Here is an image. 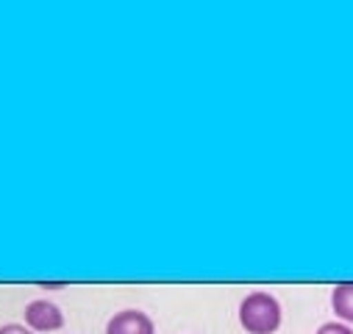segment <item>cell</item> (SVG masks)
<instances>
[{
	"label": "cell",
	"mask_w": 353,
	"mask_h": 334,
	"mask_svg": "<svg viewBox=\"0 0 353 334\" xmlns=\"http://www.w3.org/2000/svg\"><path fill=\"white\" fill-rule=\"evenodd\" d=\"M239 326L248 334H276L284 323V312H281V301L268 293V290H253L242 298L239 304Z\"/></svg>",
	"instance_id": "cell-1"
},
{
	"label": "cell",
	"mask_w": 353,
	"mask_h": 334,
	"mask_svg": "<svg viewBox=\"0 0 353 334\" xmlns=\"http://www.w3.org/2000/svg\"><path fill=\"white\" fill-rule=\"evenodd\" d=\"M23 320L34 334H50L64 328V312L50 298H34L23 309Z\"/></svg>",
	"instance_id": "cell-2"
},
{
	"label": "cell",
	"mask_w": 353,
	"mask_h": 334,
	"mask_svg": "<svg viewBox=\"0 0 353 334\" xmlns=\"http://www.w3.org/2000/svg\"><path fill=\"white\" fill-rule=\"evenodd\" d=\"M103 334H156V323L142 309H120L109 317Z\"/></svg>",
	"instance_id": "cell-3"
},
{
	"label": "cell",
	"mask_w": 353,
	"mask_h": 334,
	"mask_svg": "<svg viewBox=\"0 0 353 334\" xmlns=\"http://www.w3.org/2000/svg\"><path fill=\"white\" fill-rule=\"evenodd\" d=\"M331 309L339 323H353V282H339L331 290Z\"/></svg>",
	"instance_id": "cell-4"
},
{
	"label": "cell",
	"mask_w": 353,
	"mask_h": 334,
	"mask_svg": "<svg viewBox=\"0 0 353 334\" xmlns=\"http://www.w3.org/2000/svg\"><path fill=\"white\" fill-rule=\"evenodd\" d=\"M314 334H353V328L345 326V323H339V320H328V323H323Z\"/></svg>",
	"instance_id": "cell-5"
},
{
	"label": "cell",
	"mask_w": 353,
	"mask_h": 334,
	"mask_svg": "<svg viewBox=\"0 0 353 334\" xmlns=\"http://www.w3.org/2000/svg\"><path fill=\"white\" fill-rule=\"evenodd\" d=\"M0 334H34L26 323H3L0 326Z\"/></svg>",
	"instance_id": "cell-6"
},
{
	"label": "cell",
	"mask_w": 353,
	"mask_h": 334,
	"mask_svg": "<svg viewBox=\"0 0 353 334\" xmlns=\"http://www.w3.org/2000/svg\"><path fill=\"white\" fill-rule=\"evenodd\" d=\"M39 287H45V290H59V287H64V282H59V284H48V282H39Z\"/></svg>",
	"instance_id": "cell-7"
}]
</instances>
